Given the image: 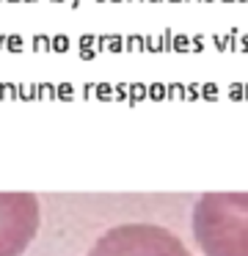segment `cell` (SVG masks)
<instances>
[{
	"instance_id": "1",
	"label": "cell",
	"mask_w": 248,
	"mask_h": 256,
	"mask_svg": "<svg viewBox=\"0 0 248 256\" xmlns=\"http://www.w3.org/2000/svg\"><path fill=\"white\" fill-rule=\"evenodd\" d=\"M193 234L204 256H248V193H207L193 207Z\"/></svg>"
},
{
	"instance_id": "2",
	"label": "cell",
	"mask_w": 248,
	"mask_h": 256,
	"mask_svg": "<svg viewBox=\"0 0 248 256\" xmlns=\"http://www.w3.org/2000/svg\"><path fill=\"white\" fill-rule=\"evenodd\" d=\"M89 256H190L174 231L155 223H124L108 228Z\"/></svg>"
},
{
	"instance_id": "3",
	"label": "cell",
	"mask_w": 248,
	"mask_h": 256,
	"mask_svg": "<svg viewBox=\"0 0 248 256\" xmlns=\"http://www.w3.org/2000/svg\"><path fill=\"white\" fill-rule=\"evenodd\" d=\"M39 231V201L31 193H0V256H22Z\"/></svg>"
}]
</instances>
